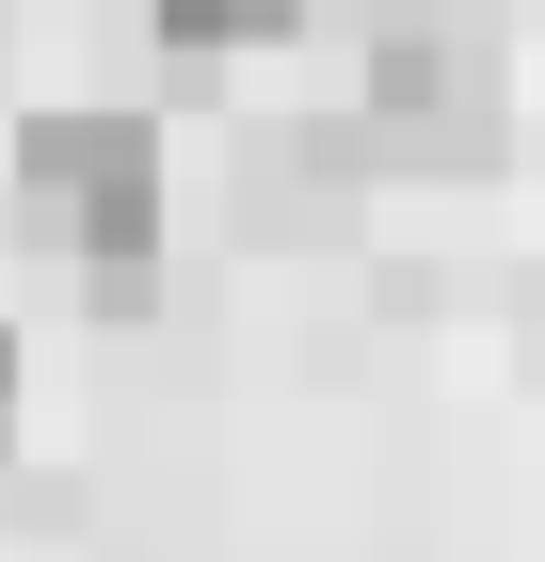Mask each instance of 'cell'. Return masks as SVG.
Instances as JSON below:
<instances>
[{
	"label": "cell",
	"instance_id": "obj_1",
	"mask_svg": "<svg viewBox=\"0 0 545 562\" xmlns=\"http://www.w3.org/2000/svg\"><path fill=\"white\" fill-rule=\"evenodd\" d=\"M16 225L96 273V305H145L161 273V130L145 113H33L16 130Z\"/></svg>",
	"mask_w": 545,
	"mask_h": 562
},
{
	"label": "cell",
	"instance_id": "obj_2",
	"mask_svg": "<svg viewBox=\"0 0 545 562\" xmlns=\"http://www.w3.org/2000/svg\"><path fill=\"white\" fill-rule=\"evenodd\" d=\"M353 130L418 145V161H465V145L498 130V33L465 0H385L370 48H353Z\"/></svg>",
	"mask_w": 545,
	"mask_h": 562
},
{
	"label": "cell",
	"instance_id": "obj_3",
	"mask_svg": "<svg viewBox=\"0 0 545 562\" xmlns=\"http://www.w3.org/2000/svg\"><path fill=\"white\" fill-rule=\"evenodd\" d=\"M145 16H161L177 48H273V33L305 16V0H145Z\"/></svg>",
	"mask_w": 545,
	"mask_h": 562
},
{
	"label": "cell",
	"instance_id": "obj_4",
	"mask_svg": "<svg viewBox=\"0 0 545 562\" xmlns=\"http://www.w3.org/2000/svg\"><path fill=\"white\" fill-rule=\"evenodd\" d=\"M0 450H16V338H0Z\"/></svg>",
	"mask_w": 545,
	"mask_h": 562
}]
</instances>
